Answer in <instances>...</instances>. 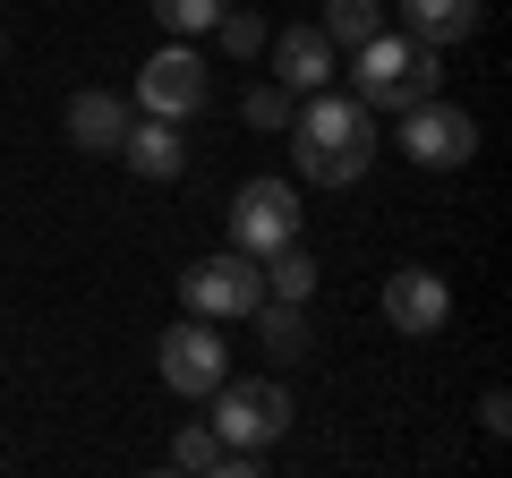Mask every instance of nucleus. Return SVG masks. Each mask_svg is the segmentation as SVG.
<instances>
[{
	"label": "nucleus",
	"instance_id": "obj_15",
	"mask_svg": "<svg viewBox=\"0 0 512 478\" xmlns=\"http://www.w3.org/2000/svg\"><path fill=\"white\" fill-rule=\"evenodd\" d=\"M316 26H325L333 52H359V43L384 26V9H376V0H325V18H316Z\"/></svg>",
	"mask_w": 512,
	"mask_h": 478
},
{
	"label": "nucleus",
	"instance_id": "obj_4",
	"mask_svg": "<svg viewBox=\"0 0 512 478\" xmlns=\"http://www.w3.org/2000/svg\"><path fill=\"white\" fill-rule=\"evenodd\" d=\"M291 239H299V188L291 180H248L231 197V248L239 257L265 265L274 248H291Z\"/></svg>",
	"mask_w": 512,
	"mask_h": 478
},
{
	"label": "nucleus",
	"instance_id": "obj_19",
	"mask_svg": "<svg viewBox=\"0 0 512 478\" xmlns=\"http://www.w3.org/2000/svg\"><path fill=\"white\" fill-rule=\"evenodd\" d=\"M171 470H222V436H214V427H180V444H171Z\"/></svg>",
	"mask_w": 512,
	"mask_h": 478
},
{
	"label": "nucleus",
	"instance_id": "obj_20",
	"mask_svg": "<svg viewBox=\"0 0 512 478\" xmlns=\"http://www.w3.org/2000/svg\"><path fill=\"white\" fill-rule=\"evenodd\" d=\"M214 35H222V52L256 60V43H265V18H256V9H222V18H214Z\"/></svg>",
	"mask_w": 512,
	"mask_h": 478
},
{
	"label": "nucleus",
	"instance_id": "obj_17",
	"mask_svg": "<svg viewBox=\"0 0 512 478\" xmlns=\"http://www.w3.org/2000/svg\"><path fill=\"white\" fill-rule=\"evenodd\" d=\"M248 129H291V111H299V94L282 86V77H265V86H248Z\"/></svg>",
	"mask_w": 512,
	"mask_h": 478
},
{
	"label": "nucleus",
	"instance_id": "obj_11",
	"mask_svg": "<svg viewBox=\"0 0 512 478\" xmlns=\"http://www.w3.org/2000/svg\"><path fill=\"white\" fill-rule=\"evenodd\" d=\"M120 163L137 171V180H180L188 171V146H180V120H128V137H120Z\"/></svg>",
	"mask_w": 512,
	"mask_h": 478
},
{
	"label": "nucleus",
	"instance_id": "obj_22",
	"mask_svg": "<svg viewBox=\"0 0 512 478\" xmlns=\"http://www.w3.org/2000/svg\"><path fill=\"white\" fill-rule=\"evenodd\" d=\"M0 52H9V43H0Z\"/></svg>",
	"mask_w": 512,
	"mask_h": 478
},
{
	"label": "nucleus",
	"instance_id": "obj_18",
	"mask_svg": "<svg viewBox=\"0 0 512 478\" xmlns=\"http://www.w3.org/2000/svg\"><path fill=\"white\" fill-rule=\"evenodd\" d=\"M222 9H231V0H154V18H163L171 26V35H214V18H222Z\"/></svg>",
	"mask_w": 512,
	"mask_h": 478
},
{
	"label": "nucleus",
	"instance_id": "obj_9",
	"mask_svg": "<svg viewBox=\"0 0 512 478\" xmlns=\"http://www.w3.org/2000/svg\"><path fill=\"white\" fill-rule=\"evenodd\" d=\"M444 316H453V291H444V274H427V265H402V274L384 282V325H393V333H444Z\"/></svg>",
	"mask_w": 512,
	"mask_h": 478
},
{
	"label": "nucleus",
	"instance_id": "obj_10",
	"mask_svg": "<svg viewBox=\"0 0 512 478\" xmlns=\"http://www.w3.org/2000/svg\"><path fill=\"white\" fill-rule=\"evenodd\" d=\"M333 43H325V26H282L274 35V77L291 94H316V86H333Z\"/></svg>",
	"mask_w": 512,
	"mask_h": 478
},
{
	"label": "nucleus",
	"instance_id": "obj_7",
	"mask_svg": "<svg viewBox=\"0 0 512 478\" xmlns=\"http://www.w3.org/2000/svg\"><path fill=\"white\" fill-rule=\"evenodd\" d=\"M163 385L180 393V402H205V393L231 376V350H222V333H214V316H180V325L163 333Z\"/></svg>",
	"mask_w": 512,
	"mask_h": 478
},
{
	"label": "nucleus",
	"instance_id": "obj_13",
	"mask_svg": "<svg viewBox=\"0 0 512 478\" xmlns=\"http://www.w3.org/2000/svg\"><path fill=\"white\" fill-rule=\"evenodd\" d=\"M402 35L427 43V52H444V43L478 35V0H402Z\"/></svg>",
	"mask_w": 512,
	"mask_h": 478
},
{
	"label": "nucleus",
	"instance_id": "obj_21",
	"mask_svg": "<svg viewBox=\"0 0 512 478\" xmlns=\"http://www.w3.org/2000/svg\"><path fill=\"white\" fill-rule=\"evenodd\" d=\"M478 427H487V436H504V427H512V402H504V393H487V402H478Z\"/></svg>",
	"mask_w": 512,
	"mask_h": 478
},
{
	"label": "nucleus",
	"instance_id": "obj_3",
	"mask_svg": "<svg viewBox=\"0 0 512 478\" xmlns=\"http://www.w3.org/2000/svg\"><path fill=\"white\" fill-rule=\"evenodd\" d=\"M205 402H214L205 427H214L222 444H239V453H265V444H282V427H291V393H282L274 376H222Z\"/></svg>",
	"mask_w": 512,
	"mask_h": 478
},
{
	"label": "nucleus",
	"instance_id": "obj_6",
	"mask_svg": "<svg viewBox=\"0 0 512 478\" xmlns=\"http://www.w3.org/2000/svg\"><path fill=\"white\" fill-rule=\"evenodd\" d=\"M180 299H188V316H248L256 299H265V265L256 257H239V248H222V257H197L180 274Z\"/></svg>",
	"mask_w": 512,
	"mask_h": 478
},
{
	"label": "nucleus",
	"instance_id": "obj_14",
	"mask_svg": "<svg viewBox=\"0 0 512 478\" xmlns=\"http://www.w3.org/2000/svg\"><path fill=\"white\" fill-rule=\"evenodd\" d=\"M256 333H265V350L274 359H308L316 350V333H308V316H299V299H256Z\"/></svg>",
	"mask_w": 512,
	"mask_h": 478
},
{
	"label": "nucleus",
	"instance_id": "obj_5",
	"mask_svg": "<svg viewBox=\"0 0 512 478\" xmlns=\"http://www.w3.org/2000/svg\"><path fill=\"white\" fill-rule=\"evenodd\" d=\"M402 154L419 171H461L478 154V120L461 103H444V94H427V103L402 111Z\"/></svg>",
	"mask_w": 512,
	"mask_h": 478
},
{
	"label": "nucleus",
	"instance_id": "obj_1",
	"mask_svg": "<svg viewBox=\"0 0 512 478\" xmlns=\"http://www.w3.org/2000/svg\"><path fill=\"white\" fill-rule=\"evenodd\" d=\"M291 163H299V180H316V188H350L367 163H376V111H367L359 94H333V86L299 94Z\"/></svg>",
	"mask_w": 512,
	"mask_h": 478
},
{
	"label": "nucleus",
	"instance_id": "obj_8",
	"mask_svg": "<svg viewBox=\"0 0 512 478\" xmlns=\"http://www.w3.org/2000/svg\"><path fill=\"white\" fill-rule=\"evenodd\" d=\"M205 94H214V77H205V60L188 43H163L137 69V111H154V120H188V111H205Z\"/></svg>",
	"mask_w": 512,
	"mask_h": 478
},
{
	"label": "nucleus",
	"instance_id": "obj_2",
	"mask_svg": "<svg viewBox=\"0 0 512 478\" xmlns=\"http://www.w3.org/2000/svg\"><path fill=\"white\" fill-rule=\"evenodd\" d=\"M350 94H359L367 111H410V103H427L436 94V52L427 43H410V35H367L359 43V69H350Z\"/></svg>",
	"mask_w": 512,
	"mask_h": 478
},
{
	"label": "nucleus",
	"instance_id": "obj_16",
	"mask_svg": "<svg viewBox=\"0 0 512 478\" xmlns=\"http://www.w3.org/2000/svg\"><path fill=\"white\" fill-rule=\"evenodd\" d=\"M308 291H316V257L308 248H274V257H265V299H299V308H308Z\"/></svg>",
	"mask_w": 512,
	"mask_h": 478
},
{
	"label": "nucleus",
	"instance_id": "obj_12",
	"mask_svg": "<svg viewBox=\"0 0 512 478\" xmlns=\"http://www.w3.org/2000/svg\"><path fill=\"white\" fill-rule=\"evenodd\" d=\"M128 120H137V111H128L120 94L86 86V94H77V103H69V146H77V154H120Z\"/></svg>",
	"mask_w": 512,
	"mask_h": 478
}]
</instances>
